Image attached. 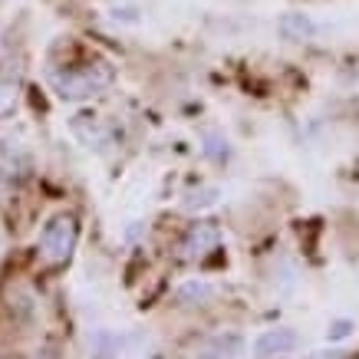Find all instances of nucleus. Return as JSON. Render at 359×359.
<instances>
[{
	"mask_svg": "<svg viewBox=\"0 0 359 359\" xmlns=\"http://www.w3.org/2000/svg\"><path fill=\"white\" fill-rule=\"evenodd\" d=\"M112 83V69L106 63H89V66H76V69H66L56 73L53 86L63 99H86L96 96L99 89H106Z\"/></svg>",
	"mask_w": 359,
	"mask_h": 359,
	"instance_id": "1",
	"label": "nucleus"
},
{
	"mask_svg": "<svg viewBox=\"0 0 359 359\" xmlns=\"http://www.w3.org/2000/svg\"><path fill=\"white\" fill-rule=\"evenodd\" d=\"M73 244H76V224H73V218L50 221L43 238H40V250H43V257L50 264H63L73 254Z\"/></svg>",
	"mask_w": 359,
	"mask_h": 359,
	"instance_id": "2",
	"label": "nucleus"
},
{
	"mask_svg": "<svg viewBox=\"0 0 359 359\" xmlns=\"http://www.w3.org/2000/svg\"><path fill=\"white\" fill-rule=\"evenodd\" d=\"M294 346H297V333L280 327V330H264L250 349H254V356H280V353H287Z\"/></svg>",
	"mask_w": 359,
	"mask_h": 359,
	"instance_id": "3",
	"label": "nucleus"
},
{
	"mask_svg": "<svg viewBox=\"0 0 359 359\" xmlns=\"http://www.w3.org/2000/svg\"><path fill=\"white\" fill-rule=\"evenodd\" d=\"M215 244H218V231L211 228V224H198V228H191V234L185 238L182 250H185V257H201V254H208Z\"/></svg>",
	"mask_w": 359,
	"mask_h": 359,
	"instance_id": "4",
	"label": "nucleus"
},
{
	"mask_svg": "<svg viewBox=\"0 0 359 359\" xmlns=\"http://www.w3.org/2000/svg\"><path fill=\"white\" fill-rule=\"evenodd\" d=\"M241 353H244V339L241 337H218L205 349H198L195 359H238Z\"/></svg>",
	"mask_w": 359,
	"mask_h": 359,
	"instance_id": "5",
	"label": "nucleus"
},
{
	"mask_svg": "<svg viewBox=\"0 0 359 359\" xmlns=\"http://www.w3.org/2000/svg\"><path fill=\"white\" fill-rule=\"evenodd\" d=\"M215 297V287L205 280H188L178 287V294H175V300L182 306H205L208 300Z\"/></svg>",
	"mask_w": 359,
	"mask_h": 359,
	"instance_id": "6",
	"label": "nucleus"
},
{
	"mask_svg": "<svg viewBox=\"0 0 359 359\" xmlns=\"http://www.w3.org/2000/svg\"><path fill=\"white\" fill-rule=\"evenodd\" d=\"M280 30H283L287 40H306V36H313L316 33V27L306 20L304 13H287V17L280 20Z\"/></svg>",
	"mask_w": 359,
	"mask_h": 359,
	"instance_id": "7",
	"label": "nucleus"
},
{
	"mask_svg": "<svg viewBox=\"0 0 359 359\" xmlns=\"http://www.w3.org/2000/svg\"><path fill=\"white\" fill-rule=\"evenodd\" d=\"M13 102H17V89H13L11 83H0V116H4V112H11Z\"/></svg>",
	"mask_w": 359,
	"mask_h": 359,
	"instance_id": "8",
	"label": "nucleus"
},
{
	"mask_svg": "<svg viewBox=\"0 0 359 359\" xmlns=\"http://www.w3.org/2000/svg\"><path fill=\"white\" fill-rule=\"evenodd\" d=\"M349 333V320H339V323H333V330H330V339H343Z\"/></svg>",
	"mask_w": 359,
	"mask_h": 359,
	"instance_id": "9",
	"label": "nucleus"
}]
</instances>
